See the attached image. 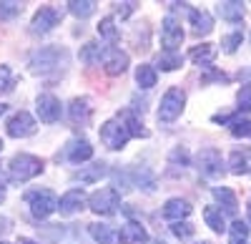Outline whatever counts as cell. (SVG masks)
<instances>
[{
	"label": "cell",
	"instance_id": "cell-1",
	"mask_svg": "<svg viewBox=\"0 0 251 244\" xmlns=\"http://www.w3.org/2000/svg\"><path fill=\"white\" fill-rule=\"evenodd\" d=\"M66 63H68V53H66V51H60L58 46H46V48L35 51L33 58H30V68H33V73L60 71V68H66Z\"/></svg>",
	"mask_w": 251,
	"mask_h": 244
},
{
	"label": "cell",
	"instance_id": "cell-2",
	"mask_svg": "<svg viewBox=\"0 0 251 244\" xmlns=\"http://www.w3.org/2000/svg\"><path fill=\"white\" fill-rule=\"evenodd\" d=\"M40 171H43V159H38L33 154H18L8 164V176L13 181H30Z\"/></svg>",
	"mask_w": 251,
	"mask_h": 244
},
{
	"label": "cell",
	"instance_id": "cell-3",
	"mask_svg": "<svg viewBox=\"0 0 251 244\" xmlns=\"http://www.w3.org/2000/svg\"><path fill=\"white\" fill-rule=\"evenodd\" d=\"M25 201L33 212V217L38 219H46L50 217L53 212H58V196L50 191V189H33V191H25Z\"/></svg>",
	"mask_w": 251,
	"mask_h": 244
},
{
	"label": "cell",
	"instance_id": "cell-4",
	"mask_svg": "<svg viewBox=\"0 0 251 244\" xmlns=\"http://www.w3.org/2000/svg\"><path fill=\"white\" fill-rule=\"evenodd\" d=\"M183 104H186V93L183 88L174 86L166 91V96L161 98V106H158V121L161 124H171V121H176L183 111Z\"/></svg>",
	"mask_w": 251,
	"mask_h": 244
},
{
	"label": "cell",
	"instance_id": "cell-5",
	"mask_svg": "<svg viewBox=\"0 0 251 244\" xmlns=\"http://www.w3.org/2000/svg\"><path fill=\"white\" fill-rule=\"evenodd\" d=\"M88 204H91V209L96 214L108 217V214H116V209L121 207V194L116 189H111V187H103V189H98V191L91 194Z\"/></svg>",
	"mask_w": 251,
	"mask_h": 244
},
{
	"label": "cell",
	"instance_id": "cell-6",
	"mask_svg": "<svg viewBox=\"0 0 251 244\" xmlns=\"http://www.w3.org/2000/svg\"><path fill=\"white\" fill-rule=\"evenodd\" d=\"M128 138H131V131L126 129V124L121 118H111L100 126V141L108 149H123Z\"/></svg>",
	"mask_w": 251,
	"mask_h": 244
},
{
	"label": "cell",
	"instance_id": "cell-7",
	"mask_svg": "<svg viewBox=\"0 0 251 244\" xmlns=\"http://www.w3.org/2000/svg\"><path fill=\"white\" fill-rule=\"evenodd\" d=\"M196 164H199V171L201 174H206V176H221L224 174V159H221V154L216 151V149H201L199 151V156H196Z\"/></svg>",
	"mask_w": 251,
	"mask_h": 244
},
{
	"label": "cell",
	"instance_id": "cell-8",
	"mask_svg": "<svg viewBox=\"0 0 251 244\" xmlns=\"http://www.w3.org/2000/svg\"><path fill=\"white\" fill-rule=\"evenodd\" d=\"M161 43L166 46V51H176L183 43V30L181 23L174 15H166L163 23H161Z\"/></svg>",
	"mask_w": 251,
	"mask_h": 244
},
{
	"label": "cell",
	"instance_id": "cell-9",
	"mask_svg": "<svg viewBox=\"0 0 251 244\" xmlns=\"http://www.w3.org/2000/svg\"><path fill=\"white\" fill-rule=\"evenodd\" d=\"M8 136L13 138H25V136H33L35 134V118L28 113V111H18L10 121H8Z\"/></svg>",
	"mask_w": 251,
	"mask_h": 244
},
{
	"label": "cell",
	"instance_id": "cell-10",
	"mask_svg": "<svg viewBox=\"0 0 251 244\" xmlns=\"http://www.w3.org/2000/svg\"><path fill=\"white\" fill-rule=\"evenodd\" d=\"M35 111H38V118L43 124H55L60 118V101L53 93H40L35 101Z\"/></svg>",
	"mask_w": 251,
	"mask_h": 244
},
{
	"label": "cell",
	"instance_id": "cell-11",
	"mask_svg": "<svg viewBox=\"0 0 251 244\" xmlns=\"http://www.w3.org/2000/svg\"><path fill=\"white\" fill-rule=\"evenodd\" d=\"M60 23V10L58 8H40L35 15H33V20H30V30L38 35V33H48V30H53L55 26Z\"/></svg>",
	"mask_w": 251,
	"mask_h": 244
},
{
	"label": "cell",
	"instance_id": "cell-12",
	"mask_svg": "<svg viewBox=\"0 0 251 244\" xmlns=\"http://www.w3.org/2000/svg\"><path fill=\"white\" fill-rule=\"evenodd\" d=\"M126 68H128V55L121 48H106L103 51V71L108 76H121Z\"/></svg>",
	"mask_w": 251,
	"mask_h": 244
},
{
	"label": "cell",
	"instance_id": "cell-13",
	"mask_svg": "<svg viewBox=\"0 0 251 244\" xmlns=\"http://www.w3.org/2000/svg\"><path fill=\"white\" fill-rule=\"evenodd\" d=\"M68 116L75 126H88L91 118H93V106H91V98H73L71 106H68Z\"/></svg>",
	"mask_w": 251,
	"mask_h": 244
},
{
	"label": "cell",
	"instance_id": "cell-14",
	"mask_svg": "<svg viewBox=\"0 0 251 244\" xmlns=\"http://www.w3.org/2000/svg\"><path fill=\"white\" fill-rule=\"evenodd\" d=\"M86 191L83 189H71L68 194H63V199H60V204H58V212H60V217H73L75 212H80L83 209V204H86Z\"/></svg>",
	"mask_w": 251,
	"mask_h": 244
},
{
	"label": "cell",
	"instance_id": "cell-15",
	"mask_svg": "<svg viewBox=\"0 0 251 244\" xmlns=\"http://www.w3.org/2000/svg\"><path fill=\"white\" fill-rule=\"evenodd\" d=\"M188 214H191V204H188L186 199H169L163 204V217L169 219V221H181V219H186Z\"/></svg>",
	"mask_w": 251,
	"mask_h": 244
},
{
	"label": "cell",
	"instance_id": "cell-16",
	"mask_svg": "<svg viewBox=\"0 0 251 244\" xmlns=\"http://www.w3.org/2000/svg\"><path fill=\"white\" fill-rule=\"evenodd\" d=\"M146 239H149V234H146V229L138 224V221H126V224L121 227V232H118L121 244H141Z\"/></svg>",
	"mask_w": 251,
	"mask_h": 244
},
{
	"label": "cell",
	"instance_id": "cell-17",
	"mask_svg": "<svg viewBox=\"0 0 251 244\" xmlns=\"http://www.w3.org/2000/svg\"><path fill=\"white\" fill-rule=\"evenodd\" d=\"M66 156H68V161H73V164H80V161H88L93 156V146L86 138H75L66 146Z\"/></svg>",
	"mask_w": 251,
	"mask_h": 244
},
{
	"label": "cell",
	"instance_id": "cell-18",
	"mask_svg": "<svg viewBox=\"0 0 251 244\" xmlns=\"http://www.w3.org/2000/svg\"><path fill=\"white\" fill-rule=\"evenodd\" d=\"M188 20H191L196 35H208L214 30V18H211L208 10H191L188 13Z\"/></svg>",
	"mask_w": 251,
	"mask_h": 244
},
{
	"label": "cell",
	"instance_id": "cell-19",
	"mask_svg": "<svg viewBox=\"0 0 251 244\" xmlns=\"http://www.w3.org/2000/svg\"><path fill=\"white\" fill-rule=\"evenodd\" d=\"M214 196H216V201L224 207V214H228V217H236V212H239V201H236V194L228 189V187H216L214 189Z\"/></svg>",
	"mask_w": 251,
	"mask_h": 244
},
{
	"label": "cell",
	"instance_id": "cell-20",
	"mask_svg": "<svg viewBox=\"0 0 251 244\" xmlns=\"http://www.w3.org/2000/svg\"><path fill=\"white\" fill-rule=\"evenodd\" d=\"M249 164H251V146H241V149L231 151V156H228V166H231L234 174H246Z\"/></svg>",
	"mask_w": 251,
	"mask_h": 244
},
{
	"label": "cell",
	"instance_id": "cell-21",
	"mask_svg": "<svg viewBox=\"0 0 251 244\" xmlns=\"http://www.w3.org/2000/svg\"><path fill=\"white\" fill-rule=\"evenodd\" d=\"M188 58H191L196 66H211V63H214V58H216V46H211V43L196 46V48H191Z\"/></svg>",
	"mask_w": 251,
	"mask_h": 244
},
{
	"label": "cell",
	"instance_id": "cell-22",
	"mask_svg": "<svg viewBox=\"0 0 251 244\" xmlns=\"http://www.w3.org/2000/svg\"><path fill=\"white\" fill-rule=\"evenodd\" d=\"M91 237L98 244H118V232L111 224H91Z\"/></svg>",
	"mask_w": 251,
	"mask_h": 244
},
{
	"label": "cell",
	"instance_id": "cell-23",
	"mask_svg": "<svg viewBox=\"0 0 251 244\" xmlns=\"http://www.w3.org/2000/svg\"><path fill=\"white\" fill-rule=\"evenodd\" d=\"M156 66H158L161 71H176V68L183 66V55L176 53V51H163V53L156 58Z\"/></svg>",
	"mask_w": 251,
	"mask_h": 244
},
{
	"label": "cell",
	"instance_id": "cell-24",
	"mask_svg": "<svg viewBox=\"0 0 251 244\" xmlns=\"http://www.w3.org/2000/svg\"><path fill=\"white\" fill-rule=\"evenodd\" d=\"M203 221H206V227H211L214 232H226L228 227H226V221H224V214H221V209H216V207H206L203 209Z\"/></svg>",
	"mask_w": 251,
	"mask_h": 244
},
{
	"label": "cell",
	"instance_id": "cell-25",
	"mask_svg": "<svg viewBox=\"0 0 251 244\" xmlns=\"http://www.w3.org/2000/svg\"><path fill=\"white\" fill-rule=\"evenodd\" d=\"M219 13L224 20H231V23H236V20L244 18V5L236 3V0H226V3H219Z\"/></svg>",
	"mask_w": 251,
	"mask_h": 244
},
{
	"label": "cell",
	"instance_id": "cell-26",
	"mask_svg": "<svg viewBox=\"0 0 251 244\" xmlns=\"http://www.w3.org/2000/svg\"><path fill=\"white\" fill-rule=\"evenodd\" d=\"M68 10L75 15V18H91L96 13V3L93 0H71V3H66Z\"/></svg>",
	"mask_w": 251,
	"mask_h": 244
},
{
	"label": "cell",
	"instance_id": "cell-27",
	"mask_svg": "<svg viewBox=\"0 0 251 244\" xmlns=\"http://www.w3.org/2000/svg\"><path fill=\"white\" fill-rule=\"evenodd\" d=\"M100 58H103V48L98 46V43H86L83 46V51H80V60L86 66H96V63H100Z\"/></svg>",
	"mask_w": 251,
	"mask_h": 244
},
{
	"label": "cell",
	"instance_id": "cell-28",
	"mask_svg": "<svg viewBox=\"0 0 251 244\" xmlns=\"http://www.w3.org/2000/svg\"><path fill=\"white\" fill-rule=\"evenodd\" d=\"M118 118L126 124V129L131 131V136H146V129L141 126V121L136 118V113H133V111H121V113H118Z\"/></svg>",
	"mask_w": 251,
	"mask_h": 244
},
{
	"label": "cell",
	"instance_id": "cell-29",
	"mask_svg": "<svg viewBox=\"0 0 251 244\" xmlns=\"http://www.w3.org/2000/svg\"><path fill=\"white\" fill-rule=\"evenodd\" d=\"M136 81L141 88H153L156 86V71L153 66H138L136 68Z\"/></svg>",
	"mask_w": 251,
	"mask_h": 244
},
{
	"label": "cell",
	"instance_id": "cell-30",
	"mask_svg": "<svg viewBox=\"0 0 251 244\" xmlns=\"http://www.w3.org/2000/svg\"><path fill=\"white\" fill-rule=\"evenodd\" d=\"M228 234H231V244H244L249 237V224L241 219H236L231 227H228Z\"/></svg>",
	"mask_w": 251,
	"mask_h": 244
},
{
	"label": "cell",
	"instance_id": "cell-31",
	"mask_svg": "<svg viewBox=\"0 0 251 244\" xmlns=\"http://www.w3.org/2000/svg\"><path fill=\"white\" fill-rule=\"evenodd\" d=\"M98 33H100V38H106V40H111V43H116V40H118V28L113 26V18H103L100 23H98Z\"/></svg>",
	"mask_w": 251,
	"mask_h": 244
},
{
	"label": "cell",
	"instance_id": "cell-32",
	"mask_svg": "<svg viewBox=\"0 0 251 244\" xmlns=\"http://www.w3.org/2000/svg\"><path fill=\"white\" fill-rule=\"evenodd\" d=\"M15 88V76L8 66H0V93H10Z\"/></svg>",
	"mask_w": 251,
	"mask_h": 244
},
{
	"label": "cell",
	"instance_id": "cell-33",
	"mask_svg": "<svg viewBox=\"0 0 251 244\" xmlns=\"http://www.w3.org/2000/svg\"><path fill=\"white\" fill-rule=\"evenodd\" d=\"M231 134L234 136H251V121L249 118H234L231 121Z\"/></svg>",
	"mask_w": 251,
	"mask_h": 244
},
{
	"label": "cell",
	"instance_id": "cell-34",
	"mask_svg": "<svg viewBox=\"0 0 251 244\" xmlns=\"http://www.w3.org/2000/svg\"><path fill=\"white\" fill-rule=\"evenodd\" d=\"M241 40H244V35H241V30H236V33H231V35H226V38L221 40V46H224L226 53H234V51L241 46Z\"/></svg>",
	"mask_w": 251,
	"mask_h": 244
},
{
	"label": "cell",
	"instance_id": "cell-35",
	"mask_svg": "<svg viewBox=\"0 0 251 244\" xmlns=\"http://www.w3.org/2000/svg\"><path fill=\"white\" fill-rule=\"evenodd\" d=\"M103 174H106V166H103V164H96L91 171H80V174H75V179H80V181H98Z\"/></svg>",
	"mask_w": 251,
	"mask_h": 244
},
{
	"label": "cell",
	"instance_id": "cell-36",
	"mask_svg": "<svg viewBox=\"0 0 251 244\" xmlns=\"http://www.w3.org/2000/svg\"><path fill=\"white\" fill-rule=\"evenodd\" d=\"M20 10H23V5H20V3H0V20H10Z\"/></svg>",
	"mask_w": 251,
	"mask_h": 244
},
{
	"label": "cell",
	"instance_id": "cell-37",
	"mask_svg": "<svg viewBox=\"0 0 251 244\" xmlns=\"http://www.w3.org/2000/svg\"><path fill=\"white\" fill-rule=\"evenodd\" d=\"M171 232H174L178 239H188V237L194 234V227L188 224V221H176V224L171 227Z\"/></svg>",
	"mask_w": 251,
	"mask_h": 244
},
{
	"label": "cell",
	"instance_id": "cell-38",
	"mask_svg": "<svg viewBox=\"0 0 251 244\" xmlns=\"http://www.w3.org/2000/svg\"><path fill=\"white\" fill-rule=\"evenodd\" d=\"M236 101H239V108L241 111H251V86H241Z\"/></svg>",
	"mask_w": 251,
	"mask_h": 244
},
{
	"label": "cell",
	"instance_id": "cell-39",
	"mask_svg": "<svg viewBox=\"0 0 251 244\" xmlns=\"http://www.w3.org/2000/svg\"><path fill=\"white\" fill-rule=\"evenodd\" d=\"M136 10V3H131V0H128V3H113V13H116V18H128L131 13Z\"/></svg>",
	"mask_w": 251,
	"mask_h": 244
},
{
	"label": "cell",
	"instance_id": "cell-40",
	"mask_svg": "<svg viewBox=\"0 0 251 244\" xmlns=\"http://www.w3.org/2000/svg\"><path fill=\"white\" fill-rule=\"evenodd\" d=\"M171 161H174V164H178V161H181V166H186V164H188V154H186V149H176V151H171Z\"/></svg>",
	"mask_w": 251,
	"mask_h": 244
},
{
	"label": "cell",
	"instance_id": "cell-41",
	"mask_svg": "<svg viewBox=\"0 0 251 244\" xmlns=\"http://www.w3.org/2000/svg\"><path fill=\"white\" fill-rule=\"evenodd\" d=\"M18 244H35V242H33V239H20Z\"/></svg>",
	"mask_w": 251,
	"mask_h": 244
},
{
	"label": "cell",
	"instance_id": "cell-42",
	"mask_svg": "<svg viewBox=\"0 0 251 244\" xmlns=\"http://www.w3.org/2000/svg\"><path fill=\"white\" fill-rule=\"evenodd\" d=\"M3 199H5V189H3V187H0V201H3Z\"/></svg>",
	"mask_w": 251,
	"mask_h": 244
},
{
	"label": "cell",
	"instance_id": "cell-43",
	"mask_svg": "<svg viewBox=\"0 0 251 244\" xmlns=\"http://www.w3.org/2000/svg\"><path fill=\"white\" fill-rule=\"evenodd\" d=\"M5 108H8L5 104H0V116H3V113H5Z\"/></svg>",
	"mask_w": 251,
	"mask_h": 244
},
{
	"label": "cell",
	"instance_id": "cell-44",
	"mask_svg": "<svg viewBox=\"0 0 251 244\" xmlns=\"http://www.w3.org/2000/svg\"><path fill=\"white\" fill-rule=\"evenodd\" d=\"M249 221H251V201H249Z\"/></svg>",
	"mask_w": 251,
	"mask_h": 244
},
{
	"label": "cell",
	"instance_id": "cell-45",
	"mask_svg": "<svg viewBox=\"0 0 251 244\" xmlns=\"http://www.w3.org/2000/svg\"><path fill=\"white\" fill-rule=\"evenodd\" d=\"M153 244H163V242H153Z\"/></svg>",
	"mask_w": 251,
	"mask_h": 244
},
{
	"label": "cell",
	"instance_id": "cell-46",
	"mask_svg": "<svg viewBox=\"0 0 251 244\" xmlns=\"http://www.w3.org/2000/svg\"><path fill=\"white\" fill-rule=\"evenodd\" d=\"M199 244H208V242H199Z\"/></svg>",
	"mask_w": 251,
	"mask_h": 244
},
{
	"label": "cell",
	"instance_id": "cell-47",
	"mask_svg": "<svg viewBox=\"0 0 251 244\" xmlns=\"http://www.w3.org/2000/svg\"><path fill=\"white\" fill-rule=\"evenodd\" d=\"M0 149H3V141H0Z\"/></svg>",
	"mask_w": 251,
	"mask_h": 244
},
{
	"label": "cell",
	"instance_id": "cell-48",
	"mask_svg": "<svg viewBox=\"0 0 251 244\" xmlns=\"http://www.w3.org/2000/svg\"><path fill=\"white\" fill-rule=\"evenodd\" d=\"M0 244H5V242H0Z\"/></svg>",
	"mask_w": 251,
	"mask_h": 244
}]
</instances>
